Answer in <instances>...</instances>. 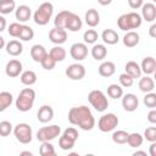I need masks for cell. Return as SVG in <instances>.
Wrapping results in <instances>:
<instances>
[{
  "label": "cell",
  "instance_id": "57",
  "mask_svg": "<svg viewBox=\"0 0 156 156\" xmlns=\"http://www.w3.org/2000/svg\"><path fill=\"white\" fill-rule=\"evenodd\" d=\"M152 1H156V0H152Z\"/></svg>",
  "mask_w": 156,
  "mask_h": 156
},
{
  "label": "cell",
  "instance_id": "33",
  "mask_svg": "<svg viewBox=\"0 0 156 156\" xmlns=\"http://www.w3.org/2000/svg\"><path fill=\"white\" fill-rule=\"evenodd\" d=\"M143 141H144V136L139 133H130L127 139V144L130 147H139V146H141Z\"/></svg>",
  "mask_w": 156,
  "mask_h": 156
},
{
  "label": "cell",
  "instance_id": "45",
  "mask_svg": "<svg viewBox=\"0 0 156 156\" xmlns=\"http://www.w3.org/2000/svg\"><path fill=\"white\" fill-rule=\"evenodd\" d=\"M21 27H22V24H21V23H18V22H13V23H11V24L9 26L7 32H9V34H10L11 37L17 38V37H18V34H20Z\"/></svg>",
  "mask_w": 156,
  "mask_h": 156
},
{
  "label": "cell",
  "instance_id": "24",
  "mask_svg": "<svg viewBox=\"0 0 156 156\" xmlns=\"http://www.w3.org/2000/svg\"><path fill=\"white\" fill-rule=\"evenodd\" d=\"M101 38H102L104 43H106L108 45H115L119 40V37H118L117 32L113 30V29H105L101 34Z\"/></svg>",
  "mask_w": 156,
  "mask_h": 156
},
{
  "label": "cell",
  "instance_id": "54",
  "mask_svg": "<svg viewBox=\"0 0 156 156\" xmlns=\"http://www.w3.org/2000/svg\"><path fill=\"white\" fill-rule=\"evenodd\" d=\"M5 45H6V43H5V39H4V38L0 35V49H2Z\"/></svg>",
  "mask_w": 156,
  "mask_h": 156
},
{
  "label": "cell",
  "instance_id": "30",
  "mask_svg": "<svg viewBox=\"0 0 156 156\" xmlns=\"http://www.w3.org/2000/svg\"><path fill=\"white\" fill-rule=\"evenodd\" d=\"M17 38L20 40H22V41H29V40H32L34 38V30L29 26L22 24L21 30H20V34H18Z\"/></svg>",
  "mask_w": 156,
  "mask_h": 156
},
{
  "label": "cell",
  "instance_id": "27",
  "mask_svg": "<svg viewBox=\"0 0 156 156\" xmlns=\"http://www.w3.org/2000/svg\"><path fill=\"white\" fill-rule=\"evenodd\" d=\"M20 78H21V83L27 85V87H30L37 82V74L34 71H30V69L22 72Z\"/></svg>",
  "mask_w": 156,
  "mask_h": 156
},
{
  "label": "cell",
  "instance_id": "41",
  "mask_svg": "<svg viewBox=\"0 0 156 156\" xmlns=\"http://www.w3.org/2000/svg\"><path fill=\"white\" fill-rule=\"evenodd\" d=\"M40 65H41V67H43L44 69H46V71H51V69L55 68V66H56V61L48 54V55L41 60Z\"/></svg>",
  "mask_w": 156,
  "mask_h": 156
},
{
  "label": "cell",
  "instance_id": "52",
  "mask_svg": "<svg viewBox=\"0 0 156 156\" xmlns=\"http://www.w3.org/2000/svg\"><path fill=\"white\" fill-rule=\"evenodd\" d=\"M150 156H156V143L152 141L150 145Z\"/></svg>",
  "mask_w": 156,
  "mask_h": 156
},
{
  "label": "cell",
  "instance_id": "34",
  "mask_svg": "<svg viewBox=\"0 0 156 156\" xmlns=\"http://www.w3.org/2000/svg\"><path fill=\"white\" fill-rule=\"evenodd\" d=\"M127 16H128L130 29H136V28H139L141 26L143 18H141V16L139 13H136V12H128Z\"/></svg>",
  "mask_w": 156,
  "mask_h": 156
},
{
  "label": "cell",
  "instance_id": "15",
  "mask_svg": "<svg viewBox=\"0 0 156 156\" xmlns=\"http://www.w3.org/2000/svg\"><path fill=\"white\" fill-rule=\"evenodd\" d=\"M37 118H38V121L41 122V123H48V122H50V121L54 118V110H52V107L49 106V105H43V106L38 110V112H37Z\"/></svg>",
  "mask_w": 156,
  "mask_h": 156
},
{
  "label": "cell",
  "instance_id": "35",
  "mask_svg": "<svg viewBox=\"0 0 156 156\" xmlns=\"http://www.w3.org/2000/svg\"><path fill=\"white\" fill-rule=\"evenodd\" d=\"M107 95L112 99H119L123 95V88L118 84H110L107 87Z\"/></svg>",
  "mask_w": 156,
  "mask_h": 156
},
{
  "label": "cell",
  "instance_id": "28",
  "mask_svg": "<svg viewBox=\"0 0 156 156\" xmlns=\"http://www.w3.org/2000/svg\"><path fill=\"white\" fill-rule=\"evenodd\" d=\"M48 54H49L56 62H61V61H63V60L66 58V55H67L66 50H65L62 46H60V45L54 46Z\"/></svg>",
  "mask_w": 156,
  "mask_h": 156
},
{
  "label": "cell",
  "instance_id": "3",
  "mask_svg": "<svg viewBox=\"0 0 156 156\" xmlns=\"http://www.w3.org/2000/svg\"><path fill=\"white\" fill-rule=\"evenodd\" d=\"M52 13H54V5L51 2H49V1H46V2H43L35 10V12L33 15V20H34V22L37 24L45 26L51 20Z\"/></svg>",
  "mask_w": 156,
  "mask_h": 156
},
{
  "label": "cell",
  "instance_id": "26",
  "mask_svg": "<svg viewBox=\"0 0 156 156\" xmlns=\"http://www.w3.org/2000/svg\"><path fill=\"white\" fill-rule=\"evenodd\" d=\"M155 88V82L151 77L149 76H145V77H140V80H139V89L143 91V93H150Z\"/></svg>",
  "mask_w": 156,
  "mask_h": 156
},
{
  "label": "cell",
  "instance_id": "50",
  "mask_svg": "<svg viewBox=\"0 0 156 156\" xmlns=\"http://www.w3.org/2000/svg\"><path fill=\"white\" fill-rule=\"evenodd\" d=\"M149 35L151 38H156V23H152L149 29Z\"/></svg>",
  "mask_w": 156,
  "mask_h": 156
},
{
  "label": "cell",
  "instance_id": "31",
  "mask_svg": "<svg viewBox=\"0 0 156 156\" xmlns=\"http://www.w3.org/2000/svg\"><path fill=\"white\" fill-rule=\"evenodd\" d=\"M16 10L15 0H0V15H9Z\"/></svg>",
  "mask_w": 156,
  "mask_h": 156
},
{
  "label": "cell",
  "instance_id": "25",
  "mask_svg": "<svg viewBox=\"0 0 156 156\" xmlns=\"http://www.w3.org/2000/svg\"><path fill=\"white\" fill-rule=\"evenodd\" d=\"M107 55V49L104 44H95L91 48V56L96 60V61H101L106 57Z\"/></svg>",
  "mask_w": 156,
  "mask_h": 156
},
{
  "label": "cell",
  "instance_id": "49",
  "mask_svg": "<svg viewBox=\"0 0 156 156\" xmlns=\"http://www.w3.org/2000/svg\"><path fill=\"white\" fill-rule=\"evenodd\" d=\"M147 121L151 124H155L156 123V110L155 108H151V111L147 113Z\"/></svg>",
  "mask_w": 156,
  "mask_h": 156
},
{
  "label": "cell",
  "instance_id": "9",
  "mask_svg": "<svg viewBox=\"0 0 156 156\" xmlns=\"http://www.w3.org/2000/svg\"><path fill=\"white\" fill-rule=\"evenodd\" d=\"M65 73L72 80H80L85 76V68L80 63H72L66 68Z\"/></svg>",
  "mask_w": 156,
  "mask_h": 156
},
{
  "label": "cell",
  "instance_id": "7",
  "mask_svg": "<svg viewBox=\"0 0 156 156\" xmlns=\"http://www.w3.org/2000/svg\"><path fill=\"white\" fill-rule=\"evenodd\" d=\"M117 126H118V117L115 113H105L100 117L98 122V128L104 133L113 130Z\"/></svg>",
  "mask_w": 156,
  "mask_h": 156
},
{
  "label": "cell",
  "instance_id": "21",
  "mask_svg": "<svg viewBox=\"0 0 156 156\" xmlns=\"http://www.w3.org/2000/svg\"><path fill=\"white\" fill-rule=\"evenodd\" d=\"M48 55V51L45 50V48L43 45H39V44H35L32 46L30 49V56L33 58V61L35 62H41V60Z\"/></svg>",
  "mask_w": 156,
  "mask_h": 156
},
{
  "label": "cell",
  "instance_id": "40",
  "mask_svg": "<svg viewBox=\"0 0 156 156\" xmlns=\"http://www.w3.org/2000/svg\"><path fill=\"white\" fill-rule=\"evenodd\" d=\"M117 24H118V28H119L121 30H124V32L132 30V29H130V26H129V21H128L127 13H123V15H121V16L118 17Z\"/></svg>",
  "mask_w": 156,
  "mask_h": 156
},
{
  "label": "cell",
  "instance_id": "6",
  "mask_svg": "<svg viewBox=\"0 0 156 156\" xmlns=\"http://www.w3.org/2000/svg\"><path fill=\"white\" fill-rule=\"evenodd\" d=\"M13 134L21 144H29L32 141V127L27 123H18L13 128Z\"/></svg>",
  "mask_w": 156,
  "mask_h": 156
},
{
  "label": "cell",
  "instance_id": "20",
  "mask_svg": "<svg viewBox=\"0 0 156 156\" xmlns=\"http://www.w3.org/2000/svg\"><path fill=\"white\" fill-rule=\"evenodd\" d=\"M124 69H126V73H128L132 78H140L141 77V68H140V65H138L135 61H128L124 66Z\"/></svg>",
  "mask_w": 156,
  "mask_h": 156
},
{
  "label": "cell",
  "instance_id": "1",
  "mask_svg": "<svg viewBox=\"0 0 156 156\" xmlns=\"http://www.w3.org/2000/svg\"><path fill=\"white\" fill-rule=\"evenodd\" d=\"M68 121L83 130H91L95 127V118L88 106H76L68 111Z\"/></svg>",
  "mask_w": 156,
  "mask_h": 156
},
{
  "label": "cell",
  "instance_id": "13",
  "mask_svg": "<svg viewBox=\"0 0 156 156\" xmlns=\"http://www.w3.org/2000/svg\"><path fill=\"white\" fill-rule=\"evenodd\" d=\"M141 18L146 22H154L156 18V6L152 2H146L141 5Z\"/></svg>",
  "mask_w": 156,
  "mask_h": 156
},
{
  "label": "cell",
  "instance_id": "23",
  "mask_svg": "<svg viewBox=\"0 0 156 156\" xmlns=\"http://www.w3.org/2000/svg\"><path fill=\"white\" fill-rule=\"evenodd\" d=\"M85 23L89 27H96L100 23V15H99L98 10L90 9L85 12Z\"/></svg>",
  "mask_w": 156,
  "mask_h": 156
},
{
  "label": "cell",
  "instance_id": "2",
  "mask_svg": "<svg viewBox=\"0 0 156 156\" xmlns=\"http://www.w3.org/2000/svg\"><path fill=\"white\" fill-rule=\"evenodd\" d=\"M35 101V91L32 88H24L20 91L17 99H16V107L21 112L29 111Z\"/></svg>",
  "mask_w": 156,
  "mask_h": 156
},
{
  "label": "cell",
  "instance_id": "38",
  "mask_svg": "<svg viewBox=\"0 0 156 156\" xmlns=\"http://www.w3.org/2000/svg\"><path fill=\"white\" fill-rule=\"evenodd\" d=\"M98 38H99V35L95 29H88L83 34V39H84L85 44H94L98 40Z\"/></svg>",
  "mask_w": 156,
  "mask_h": 156
},
{
  "label": "cell",
  "instance_id": "46",
  "mask_svg": "<svg viewBox=\"0 0 156 156\" xmlns=\"http://www.w3.org/2000/svg\"><path fill=\"white\" fill-rule=\"evenodd\" d=\"M144 138L147 141H156V127H149L144 132Z\"/></svg>",
  "mask_w": 156,
  "mask_h": 156
},
{
  "label": "cell",
  "instance_id": "55",
  "mask_svg": "<svg viewBox=\"0 0 156 156\" xmlns=\"http://www.w3.org/2000/svg\"><path fill=\"white\" fill-rule=\"evenodd\" d=\"M133 155H134V156H136V155H143V156H146V152H145V151H135Z\"/></svg>",
  "mask_w": 156,
  "mask_h": 156
},
{
  "label": "cell",
  "instance_id": "5",
  "mask_svg": "<svg viewBox=\"0 0 156 156\" xmlns=\"http://www.w3.org/2000/svg\"><path fill=\"white\" fill-rule=\"evenodd\" d=\"M61 133V128L57 124H51L48 127H41L37 132V139L39 141H51L55 138H57Z\"/></svg>",
  "mask_w": 156,
  "mask_h": 156
},
{
  "label": "cell",
  "instance_id": "17",
  "mask_svg": "<svg viewBox=\"0 0 156 156\" xmlns=\"http://www.w3.org/2000/svg\"><path fill=\"white\" fill-rule=\"evenodd\" d=\"M5 48H6V52H7L9 55L13 56V57L21 55L22 51H23V45H22V43H21L20 40H15V39H13V40H10V41L5 45Z\"/></svg>",
  "mask_w": 156,
  "mask_h": 156
},
{
  "label": "cell",
  "instance_id": "18",
  "mask_svg": "<svg viewBox=\"0 0 156 156\" xmlns=\"http://www.w3.org/2000/svg\"><path fill=\"white\" fill-rule=\"evenodd\" d=\"M140 68H141V72H144L146 76L155 73V71H156V60L152 56H147V57L143 58Z\"/></svg>",
  "mask_w": 156,
  "mask_h": 156
},
{
  "label": "cell",
  "instance_id": "53",
  "mask_svg": "<svg viewBox=\"0 0 156 156\" xmlns=\"http://www.w3.org/2000/svg\"><path fill=\"white\" fill-rule=\"evenodd\" d=\"M98 2L100 5H102V6H107V5H110L112 2V0H98Z\"/></svg>",
  "mask_w": 156,
  "mask_h": 156
},
{
  "label": "cell",
  "instance_id": "11",
  "mask_svg": "<svg viewBox=\"0 0 156 156\" xmlns=\"http://www.w3.org/2000/svg\"><path fill=\"white\" fill-rule=\"evenodd\" d=\"M5 73L7 77L10 78H15V77H18L21 73H22V62L20 60H10L7 63H6V67H5Z\"/></svg>",
  "mask_w": 156,
  "mask_h": 156
},
{
  "label": "cell",
  "instance_id": "14",
  "mask_svg": "<svg viewBox=\"0 0 156 156\" xmlns=\"http://www.w3.org/2000/svg\"><path fill=\"white\" fill-rule=\"evenodd\" d=\"M83 26V22L80 20V17L73 12L69 13L67 21H66V26H65V29H68L71 32H78Z\"/></svg>",
  "mask_w": 156,
  "mask_h": 156
},
{
  "label": "cell",
  "instance_id": "8",
  "mask_svg": "<svg viewBox=\"0 0 156 156\" xmlns=\"http://www.w3.org/2000/svg\"><path fill=\"white\" fill-rule=\"evenodd\" d=\"M69 55L76 61H83L88 56V46L85 43H74L69 49Z\"/></svg>",
  "mask_w": 156,
  "mask_h": 156
},
{
  "label": "cell",
  "instance_id": "10",
  "mask_svg": "<svg viewBox=\"0 0 156 156\" xmlns=\"http://www.w3.org/2000/svg\"><path fill=\"white\" fill-rule=\"evenodd\" d=\"M49 39H50L51 43H54L56 45H61L67 40V32L63 28L54 27L49 32Z\"/></svg>",
  "mask_w": 156,
  "mask_h": 156
},
{
  "label": "cell",
  "instance_id": "22",
  "mask_svg": "<svg viewBox=\"0 0 156 156\" xmlns=\"http://www.w3.org/2000/svg\"><path fill=\"white\" fill-rule=\"evenodd\" d=\"M116 72V66L111 61H105L99 66V74L101 77H111Z\"/></svg>",
  "mask_w": 156,
  "mask_h": 156
},
{
  "label": "cell",
  "instance_id": "44",
  "mask_svg": "<svg viewBox=\"0 0 156 156\" xmlns=\"http://www.w3.org/2000/svg\"><path fill=\"white\" fill-rule=\"evenodd\" d=\"M119 83H121V87H123V88H129V87H132L133 85V83H134V78H132L128 73H122V74H119Z\"/></svg>",
  "mask_w": 156,
  "mask_h": 156
},
{
  "label": "cell",
  "instance_id": "47",
  "mask_svg": "<svg viewBox=\"0 0 156 156\" xmlns=\"http://www.w3.org/2000/svg\"><path fill=\"white\" fill-rule=\"evenodd\" d=\"M63 135H66L67 138H69V139H72V140H77L78 139V130L76 129V128H73V127H69V128H67V129H65V132H63Z\"/></svg>",
  "mask_w": 156,
  "mask_h": 156
},
{
  "label": "cell",
  "instance_id": "12",
  "mask_svg": "<svg viewBox=\"0 0 156 156\" xmlns=\"http://www.w3.org/2000/svg\"><path fill=\"white\" fill-rule=\"evenodd\" d=\"M122 106L126 111L128 112H133L138 108L139 106V100H138V96L135 94H132V93H128L126 95H122Z\"/></svg>",
  "mask_w": 156,
  "mask_h": 156
},
{
  "label": "cell",
  "instance_id": "29",
  "mask_svg": "<svg viewBox=\"0 0 156 156\" xmlns=\"http://www.w3.org/2000/svg\"><path fill=\"white\" fill-rule=\"evenodd\" d=\"M69 13H71V11H68V10L60 11V12L55 16V20H54V24H55V27H57V28H63V29H65L66 21H67V18H68Z\"/></svg>",
  "mask_w": 156,
  "mask_h": 156
},
{
  "label": "cell",
  "instance_id": "37",
  "mask_svg": "<svg viewBox=\"0 0 156 156\" xmlns=\"http://www.w3.org/2000/svg\"><path fill=\"white\" fill-rule=\"evenodd\" d=\"M39 152H40L41 156H54L56 154L55 149H54V146L50 141H43L41 146L39 149Z\"/></svg>",
  "mask_w": 156,
  "mask_h": 156
},
{
  "label": "cell",
  "instance_id": "51",
  "mask_svg": "<svg viewBox=\"0 0 156 156\" xmlns=\"http://www.w3.org/2000/svg\"><path fill=\"white\" fill-rule=\"evenodd\" d=\"M5 28H6V20H5L4 16L0 15V33L2 30H5Z\"/></svg>",
  "mask_w": 156,
  "mask_h": 156
},
{
  "label": "cell",
  "instance_id": "39",
  "mask_svg": "<svg viewBox=\"0 0 156 156\" xmlns=\"http://www.w3.org/2000/svg\"><path fill=\"white\" fill-rule=\"evenodd\" d=\"M74 143H76L74 140L67 138V136L63 135V134H62V136H60V139H58V146H60L62 150H71V149L74 146Z\"/></svg>",
  "mask_w": 156,
  "mask_h": 156
},
{
  "label": "cell",
  "instance_id": "48",
  "mask_svg": "<svg viewBox=\"0 0 156 156\" xmlns=\"http://www.w3.org/2000/svg\"><path fill=\"white\" fill-rule=\"evenodd\" d=\"M144 0H128V4L129 6L133 9V10H136V9H140L141 5H143Z\"/></svg>",
  "mask_w": 156,
  "mask_h": 156
},
{
  "label": "cell",
  "instance_id": "32",
  "mask_svg": "<svg viewBox=\"0 0 156 156\" xmlns=\"http://www.w3.org/2000/svg\"><path fill=\"white\" fill-rule=\"evenodd\" d=\"M13 101V96L9 91H1L0 93V112L5 111Z\"/></svg>",
  "mask_w": 156,
  "mask_h": 156
},
{
  "label": "cell",
  "instance_id": "43",
  "mask_svg": "<svg viewBox=\"0 0 156 156\" xmlns=\"http://www.w3.org/2000/svg\"><path fill=\"white\" fill-rule=\"evenodd\" d=\"M12 130H13V127H12L11 122H9V121L0 122V136H7V135H10V133Z\"/></svg>",
  "mask_w": 156,
  "mask_h": 156
},
{
  "label": "cell",
  "instance_id": "4",
  "mask_svg": "<svg viewBox=\"0 0 156 156\" xmlns=\"http://www.w3.org/2000/svg\"><path fill=\"white\" fill-rule=\"evenodd\" d=\"M88 101L98 112H104L108 107L107 98L101 90H91L88 95Z\"/></svg>",
  "mask_w": 156,
  "mask_h": 156
},
{
  "label": "cell",
  "instance_id": "16",
  "mask_svg": "<svg viewBox=\"0 0 156 156\" xmlns=\"http://www.w3.org/2000/svg\"><path fill=\"white\" fill-rule=\"evenodd\" d=\"M139 41H140V35L135 30H128L123 37V44L127 48H134L139 44Z\"/></svg>",
  "mask_w": 156,
  "mask_h": 156
},
{
  "label": "cell",
  "instance_id": "42",
  "mask_svg": "<svg viewBox=\"0 0 156 156\" xmlns=\"http://www.w3.org/2000/svg\"><path fill=\"white\" fill-rule=\"evenodd\" d=\"M144 105L149 108H155L156 107V94L150 91V93H146V95L144 96Z\"/></svg>",
  "mask_w": 156,
  "mask_h": 156
},
{
  "label": "cell",
  "instance_id": "56",
  "mask_svg": "<svg viewBox=\"0 0 156 156\" xmlns=\"http://www.w3.org/2000/svg\"><path fill=\"white\" fill-rule=\"evenodd\" d=\"M21 155H29V156H32L33 154H32L30 151H22V152H21Z\"/></svg>",
  "mask_w": 156,
  "mask_h": 156
},
{
  "label": "cell",
  "instance_id": "19",
  "mask_svg": "<svg viewBox=\"0 0 156 156\" xmlns=\"http://www.w3.org/2000/svg\"><path fill=\"white\" fill-rule=\"evenodd\" d=\"M15 16H16V20L17 21H20V22H27L30 18V16H32L30 7L27 6V5H20L15 10Z\"/></svg>",
  "mask_w": 156,
  "mask_h": 156
},
{
  "label": "cell",
  "instance_id": "36",
  "mask_svg": "<svg viewBox=\"0 0 156 156\" xmlns=\"http://www.w3.org/2000/svg\"><path fill=\"white\" fill-rule=\"evenodd\" d=\"M128 135H129V133L126 132V130H116L112 134V140L116 144H126L127 139H128Z\"/></svg>",
  "mask_w": 156,
  "mask_h": 156
}]
</instances>
